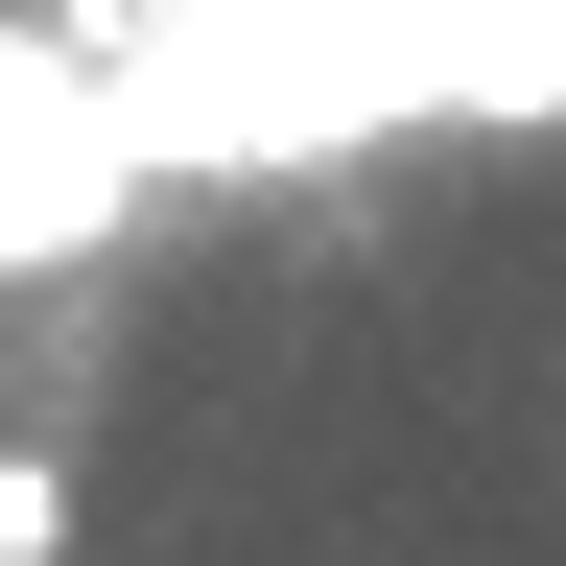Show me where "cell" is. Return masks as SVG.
<instances>
[{
  "instance_id": "cell-1",
  "label": "cell",
  "mask_w": 566,
  "mask_h": 566,
  "mask_svg": "<svg viewBox=\"0 0 566 566\" xmlns=\"http://www.w3.org/2000/svg\"><path fill=\"white\" fill-rule=\"evenodd\" d=\"M118 212H142V95H118V48H24V24H0V283L95 260Z\"/></svg>"
},
{
  "instance_id": "cell-2",
  "label": "cell",
  "mask_w": 566,
  "mask_h": 566,
  "mask_svg": "<svg viewBox=\"0 0 566 566\" xmlns=\"http://www.w3.org/2000/svg\"><path fill=\"white\" fill-rule=\"evenodd\" d=\"M0 566H71V449H0Z\"/></svg>"
}]
</instances>
